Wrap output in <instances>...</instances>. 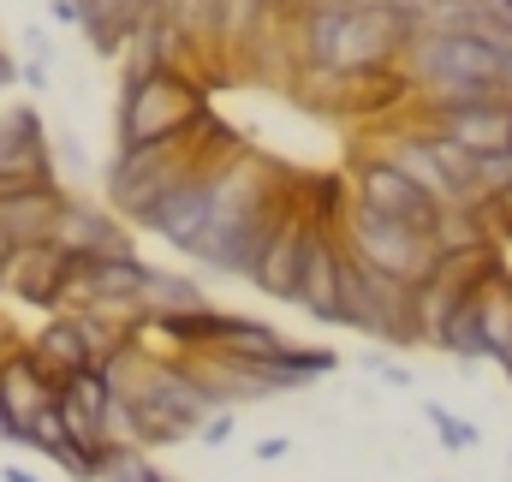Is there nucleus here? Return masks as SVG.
Segmentation results:
<instances>
[{
  "instance_id": "423d86ee",
  "label": "nucleus",
  "mask_w": 512,
  "mask_h": 482,
  "mask_svg": "<svg viewBox=\"0 0 512 482\" xmlns=\"http://www.w3.org/2000/svg\"><path fill=\"white\" fill-rule=\"evenodd\" d=\"M215 131H221V125H215ZM215 131H209V149H215ZM209 149H203V161H197L185 179H173L155 203H143V209L131 215V227L155 233L161 244H173L179 256H191V244L203 239V227H209Z\"/></svg>"
},
{
  "instance_id": "aec40b11",
  "label": "nucleus",
  "mask_w": 512,
  "mask_h": 482,
  "mask_svg": "<svg viewBox=\"0 0 512 482\" xmlns=\"http://www.w3.org/2000/svg\"><path fill=\"white\" fill-rule=\"evenodd\" d=\"M268 18H274L268 0H215V48H239Z\"/></svg>"
},
{
  "instance_id": "6ab92c4d",
  "label": "nucleus",
  "mask_w": 512,
  "mask_h": 482,
  "mask_svg": "<svg viewBox=\"0 0 512 482\" xmlns=\"http://www.w3.org/2000/svg\"><path fill=\"white\" fill-rule=\"evenodd\" d=\"M429 346H435V352H447V358H459V363H483V358H489V352H483V334H477V304L465 298V304H459L435 334H429Z\"/></svg>"
},
{
  "instance_id": "a211bd4d",
  "label": "nucleus",
  "mask_w": 512,
  "mask_h": 482,
  "mask_svg": "<svg viewBox=\"0 0 512 482\" xmlns=\"http://www.w3.org/2000/svg\"><path fill=\"white\" fill-rule=\"evenodd\" d=\"M280 346H286V334H280L274 322L227 316V310H221V322H215V346H209V352H227V358H245V363H268V358H280Z\"/></svg>"
},
{
  "instance_id": "9d476101",
  "label": "nucleus",
  "mask_w": 512,
  "mask_h": 482,
  "mask_svg": "<svg viewBox=\"0 0 512 482\" xmlns=\"http://www.w3.org/2000/svg\"><path fill=\"white\" fill-rule=\"evenodd\" d=\"M292 304H298L310 322H328V328H340V233H322V227H310Z\"/></svg>"
},
{
  "instance_id": "1a4fd4ad",
  "label": "nucleus",
  "mask_w": 512,
  "mask_h": 482,
  "mask_svg": "<svg viewBox=\"0 0 512 482\" xmlns=\"http://www.w3.org/2000/svg\"><path fill=\"white\" fill-rule=\"evenodd\" d=\"M54 405V381L42 375V363L30 358V346L18 340L6 358H0V441L18 447V429L30 417H42Z\"/></svg>"
},
{
  "instance_id": "4468645a",
  "label": "nucleus",
  "mask_w": 512,
  "mask_h": 482,
  "mask_svg": "<svg viewBox=\"0 0 512 482\" xmlns=\"http://www.w3.org/2000/svg\"><path fill=\"white\" fill-rule=\"evenodd\" d=\"M155 12V0H78V30L90 36V48L102 60H120L126 36Z\"/></svg>"
},
{
  "instance_id": "9b49d317",
  "label": "nucleus",
  "mask_w": 512,
  "mask_h": 482,
  "mask_svg": "<svg viewBox=\"0 0 512 482\" xmlns=\"http://www.w3.org/2000/svg\"><path fill=\"white\" fill-rule=\"evenodd\" d=\"M66 250L60 244H18L12 256H6V268H0V292H12L18 304H30V310H48L54 316V304H60V280H66Z\"/></svg>"
},
{
  "instance_id": "c85d7f7f",
  "label": "nucleus",
  "mask_w": 512,
  "mask_h": 482,
  "mask_svg": "<svg viewBox=\"0 0 512 482\" xmlns=\"http://www.w3.org/2000/svg\"><path fill=\"white\" fill-rule=\"evenodd\" d=\"M256 459H262V465L286 459V435H268V441H256Z\"/></svg>"
},
{
  "instance_id": "2f4dec72",
  "label": "nucleus",
  "mask_w": 512,
  "mask_h": 482,
  "mask_svg": "<svg viewBox=\"0 0 512 482\" xmlns=\"http://www.w3.org/2000/svg\"><path fill=\"white\" fill-rule=\"evenodd\" d=\"M12 346H18V340H12V334H6V328H0V358H6V352H12Z\"/></svg>"
},
{
  "instance_id": "0eeeda50",
  "label": "nucleus",
  "mask_w": 512,
  "mask_h": 482,
  "mask_svg": "<svg viewBox=\"0 0 512 482\" xmlns=\"http://www.w3.org/2000/svg\"><path fill=\"white\" fill-rule=\"evenodd\" d=\"M0 173L6 179H30V185H60L54 143H48L42 114L30 102H6L0 108Z\"/></svg>"
},
{
  "instance_id": "f257e3e1",
  "label": "nucleus",
  "mask_w": 512,
  "mask_h": 482,
  "mask_svg": "<svg viewBox=\"0 0 512 482\" xmlns=\"http://www.w3.org/2000/svg\"><path fill=\"white\" fill-rule=\"evenodd\" d=\"M340 328H358L370 334L376 346H423V328H417V286L393 280L382 268H370L364 256H352L340 244Z\"/></svg>"
},
{
  "instance_id": "c756f323",
  "label": "nucleus",
  "mask_w": 512,
  "mask_h": 482,
  "mask_svg": "<svg viewBox=\"0 0 512 482\" xmlns=\"http://www.w3.org/2000/svg\"><path fill=\"white\" fill-rule=\"evenodd\" d=\"M0 482H42V477H30V471H18V465H0Z\"/></svg>"
},
{
  "instance_id": "412c9836",
  "label": "nucleus",
  "mask_w": 512,
  "mask_h": 482,
  "mask_svg": "<svg viewBox=\"0 0 512 482\" xmlns=\"http://www.w3.org/2000/svg\"><path fill=\"white\" fill-rule=\"evenodd\" d=\"M471 191H477V203H489V197H507V191H512V149H483V155H477Z\"/></svg>"
},
{
  "instance_id": "f3484780",
  "label": "nucleus",
  "mask_w": 512,
  "mask_h": 482,
  "mask_svg": "<svg viewBox=\"0 0 512 482\" xmlns=\"http://www.w3.org/2000/svg\"><path fill=\"white\" fill-rule=\"evenodd\" d=\"M340 352H328V346H298V340H286L280 346V358L262 363V375H268V387L274 393H298V387H316L322 375H334L340 369Z\"/></svg>"
},
{
  "instance_id": "a878e982",
  "label": "nucleus",
  "mask_w": 512,
  "mask_h": 482,
  "mask_svg": "<svg viewBox=\"0 0 512 482\" xmlns=\"http://www.w3.org/2000/svg\"><path fill=\"white\" fill-rule=\"evenodd\" d=\"M24 48H30V60H48V66H54V36H48L42 24H30V30H24Z\"/></svg>"
},
{
  "instance_id": "2eb2a0df",
  "label": "nucleus",
  "mask_w": 512,
  "mask_h": 482,
  "mask_svg": "<svg viewBox=\"0 0 512 482\" xmlns=\"http://www.w3.org/2000/svg\"><path fill=\"white\" fill-rule=\"evenodd\" d=\"M24 346H30V358L42 363V375L54 381V393H60V381H66V375L96 369V363H90V346H84V334H78V322H72V316L42 322V328H36V340H24Z\"/></svg>"
},
{
  "instance_id": "6e6552de",
  "label": "nucleus",
  "mask_w": 512,
  "mask_h": 482,
  "mask_svg": "<svg viewBox=\"0 0 512 482\" xmlns=\"http://www.w3.org/2000/svg\"><path fill=\"white\" fill-rule=\"evenodd\" d=\"M352 203H364V209H376V215H387V221H405V227H429L435 221V203L405 179V173H393L382 155H358V167H352Z\"/></svg>"
},
{
  "instance_id": "7c9ffc66",
  "label": "nucleus",
  "mask_w": 512,
  "mask_h": 482,
  "mask_svg": "<svg viewBox=\"0 0 512 482\" xmlns=\"http://www.w3.org/2000/svg\"><path fill=\"white\" fill-rule=\"evenodd\" d=\"M12 250H18V244H12L6 233H0V268H6V256H12Z\"/></svg>"
},
{
  "instance_id": "cd10ccee",
  "label": "nucleus",
  "mask_w": 512,
  "mask_h": 482,
  "mask_svg": "<svg viewBox=\"0 0 512 482\" xmlns=\"http://www.w3.org/2000/svg\"><path fill=\"white\" fill-rule=\"evenodd\" d=\"M48 18L66 24V30H78V0H48Z\"/></svg>"
},
{
  "instance_id": "4be33fe9",
  "label": "nucleus",
  "mask_w": 512,
  "mask_h": 482,
  "mask_svg": "<svg viewBox=\"0 0 512 482\" xmlns=\"http://www.w3.org/2000/svg\"><path fill=\"white\" fill-rule=\"evenodd\" d=\"M423 417H429V429L441 435V447H447V453H471V447L483 441V429H477V423L453 417V411H447V405H435V399L423 405Z\"/></svg>"
},
{
  "instance_id": "dca6fc26",
  "label": "nucleus",
  "mask_w": 512,
  "mask_h": 482,
  "mask_svg": "<svg viewBox=\"0 0 512 482\" xmlns=\"http://www.w3.org/2000/svg\"><path fill=\"white\" fill-rule=\"evenodd\" d=\"M137 310H143V316H191V310H209V292H203L197 274L149 268V274H143V292H137Z\"/></svg>"
},
{
  "instance_id": "20e7f679",
  "label": "nucleus",
  "mask_w": 512,
  "mask_h": 482,
  "mask_svg": "<svg viewBox=\"0 0 512 482\" xmlns=\"http://www.w3.org/2000/svg\"><path fill=\"white\" fill-rule=\"evenodd\" d=\"M399 72L411 78V90L423 84H489L512 102V54L477 36H411L399 54Z\"/></svg>"
},
{
  "instance_id": "7ed1b4c3",
  "label": "nucleus",
  "mask_w": 512,
  "mask_h": 482,
  "mask_svg": "<svg viewBox=\"0 0 512 482\" xmlns=\"http://www.w3.org/2000/svg\"><path fill=\"white\" fill-rule=\"evenodd\" d=\"M209 114L197 72H149V78H120V108H114V137L120 143H155L179 137Z\"/></svg>"
},
{
  "instance_id": "f03ea898",
  "label": "nucleus",
  "mask_w": 512,
  "mask_h": 482,
  "mask_svg": "<svg viewBox=\"0 0 512 482\" xmlns=\"http://www.w3.org/2000/svg\"><path fill=\"white\" fill-rule=\"evenodd\" d=\"M209 131H215V114H203V120L191 125V131H179V137H155V143H114V161H108V173H102L108 203L131 221L143 203H155L173 179H185V173L203 161Z\"/></svg>"
},
{
  "instance_id": "b1692460",
  "label": "nucleus",
  "mask_w": 512,
  "mask_h": 482,
  "mask_svg": "<svg viewBox=\"0 0 512 482\" xmlns=\"http://www.w3.org/2000/svg\"><path fill=\"white\" fill-rule=\"evenodd\" d=\"M358 363H364L376 381H387V387H411V369H399V363L387 358V352H376V346H370V352H364Z\"/></svg>"
},
{
  "instance_id": "bb28decb",
  "label": "nucleus",
  "mask_w": 512,
  "mask_h": 482,
  "mask_svg": "<svg viewBox=\"0 0 512 482\" xmlns=\"http://www.w3.org/2000/svg\"><path fill=\"white\" fill-rule=\"evenodd\" d=\"M48 78H54L48 60H24V66H18V84H24V90H48Z\"/></svg>"
},
{
  "instance_id": "f8f14e48",
  "label": "nucleus",
  "mask_w": 512,
  "mask_h": 482,
  "mask_svg": "<svg viewBox=\"0 0 512 482\" xmlns=\"http://www.w3.org/2000/svg\"><path fill=\"white\" fill-rule=\"evenodd\" d=\"M48 244H60L66 256H114V250H131V233L96 203H78V197H60L54 209V227H48Z\"/></svg>"
},
{
  "instance_id": "ddd939ff",
  "label": "nucleus",
  "mask_w": 512,
  "mask_h": 482,
  "mask_svg": "<svg viewBox=\"0 0 512 482\" xmlns=\"http://www.w3.org/2000/svg\"><path fill=\"white\" fill-rule=\"evenodd\" d=\"M304 239H310V221H304V215H292V221L274 233V244L262 250V262H256V274H251V286L262 292V298L292 304V292H298V268H304Z\"/></svg>"
},
{
  "instance_id": "393cba45",
  "label": "nucleus",
  "mask_w": 512,
  "mask_h": 482,
  "mask_svg": "<svg viewBox=\"0 0 512 482\" xmlns=\"http://www.w3.org/2000/svg\"><path fill=\"white\" fill-rule=\"evenodd\" d=\"M233 435H239V417H233V411H215V417L197 429V441H203V447H227Z\"/></svg>"
},
{
  "instance_id": "39448f33",
  "label": "nucleus",
  "mask_w": 512,
  "mask_h": 482,
  "mask_svg": "<svg viewBox=\"0 0 512 482\" xmlns=\"http://www.w3.org/2000/svg\"><path fill=\"white\" fill-rule=\"evenodd\" d=\"M340 244L352 250V256H364L370 268H382L393 280H405V286H423L429 274H435V250L429 239L417 233V227H405V221H387L376 209H364V203H346V215H340Z\"/></svg>"
},
{
  "instance_id": "5701e85b",
  "label": "nucleus",
  "mask_w": 512,
  "mask_h": 482,
  "mask_svg": "<svg viewBox=\"0 0 512 482\" xmlns=\"http://www.w3.org/2000/svg\"><path fill=\"white\" fill-rule=\"evenodd\" d=\"M102 482H173L161 465H149V453H137V447H120L114 459H108V471Z\"/></svg>"
}]
</instances>
